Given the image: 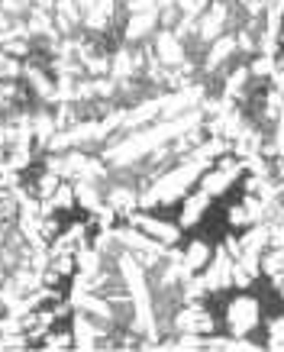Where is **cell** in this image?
<instances>
[{"instance_id": "obj_8", "label": "cell", "mask_w": 284, "mask_h": 352, "mask_svg": "<svg viewBox=\"0 0 284 352\" xmlns=\"http://www.w3.org/2000/svg\"><path fill=\"white\" fill-rule=\"evenodd\" d=\"M110 204H113V207H120V210H129V207L136 204V194L129 191V188H120V191L110 194Z\"/></svg>"}, {"instance_id": "obj_2", "label": "cell", "mask_w": 284, "mask_h": 352, "mask_svg": "<svg viewBox=\"0 0 284 352\" xmlns=\"http://www.w3.org/2000/svg\"><path fill=\"white\" fill-rule=\"evenodd\" d=\"M133 226H136L139 233H146L149 239H155V243H165V245H175L181 239V226L175 223H165V220H158V217H142V214H133Z\"/></svg>"}, {"instance_id": "obj_6", "label": "cell", "mask_w": 284, "mask_h": 352, "mask_svg": "<svg viewBox=\"0 0 284 352\" xmlns=\"http://www.w3.org/2000/svg\"><path fill=\"white\" fill-rule=\"evenodd\" d=\"M158 58L162 62H168V65H178L181 58H184V49H181V43H178V36H171V32H162L158 36Z\"/></svg>"}, {"instance_id": "obj_7", "label": "cell", "mask_w": 284, "mask_h": 352, "mask_svg": "<svg viewBox=\"0 0 284 352\" xmlns=\"http://www.w3.org/2000/svg\"><path fill=\"white\" fill-rule=\"evenodd\" d=\"M49 207H52V210H72L74 207V188L58 184V188L52 191V197H49Z\"/></svg>"}, {"instance_id": "obj_4", "label": "cell", "mask_w": 284, "mask_h": 352, "mask_svg": "<svg viewBox=\"0 0 284 352\" xmlns=\"http://www.w3.org/2000/svg\"><path fill=\"white\" fill-rule=\"evenodd\" d=\"M94 340H97V327L87 320V314H74L72 346H78V349H94Z\"/></svg>"}, {"instance_id": "obj_10", "label": "cell", "mask_w": 284, "mask_h": 352, "mask_svg": "<svg viewBox=\"0 0 284 352\" xmlns=\"http://www.w3.org/2000/svg\"><path fill=\"white\" fill-rule=\"evenodd\" d=\"M43 346L45 349H68L72 346V333H52V336H45Z\"/></svg>"}, {"instance_id": "obj_1", "label": "cell", "mask_w": 284, "mask_h": 352, "mask_svg": "<svg viewBox=\"0 0 284 352\" xmlns=\"http://www.w3.org/2000/svg\"><path fill=\"white\" fill-rule=\"evenodd\" d=\"M226 323H230V330L236 333V336H245V333L259 323V300L249 298V294H239L236 300H230Z\"/></svg>"}, {"instance_id": "obj_12", "label": "cell", "mask_w": 284, "mask_h": 352, "mask_svg": "<svg viewBox=\"0 0 284 352\" xmlns=\"http://www.w3.org/2000/svg\"><path fill=\"white\" fill-rule=\"evenodd\" d=\"M74 3H81V7H87V10L94 7V0H74Z\"/></svg>"}, {"instance_id": "obj_3", "label": "cell", "mask_w": 284, "mask_h": 352, "mask_svg": "<svg viewBox=\"0 0 284 352\" xmlns=\"http://www.w3.org/2000/svg\"><path fill=\"white\" fill-rule=\"evenodd\" d=\"M207 207H210V194H207V191L188 194V201H184V210H181V226L200 223V220H204V214H207Z\"/></svg>"}, {"instance_id": "obj_9", "label": "cell", "mask_w": 284, "mask_h": 352, "mask_svg": "<svg viewBox=\"0 0 284 352\" xmlns=\"http://www.w3.org/2000/svg\"><path fill=\"white\" fill-rule=\"evenodd\" d=\"M58 184H62V182H58V175H55V171H45L43 178H39V197H45V201H49Z\"/></svg>"}, {"instance_id": "obj_5", "label": "cell", "mask_w": 284, "mask_h": 352, "mask_svg": "<svg viewBox=\"0 0 284 352\" xmlns=\"http://www.w3.org/2000/svg\"><path fill=\"white\" fill-rule=\"evenodd\" d=\"M210 245L200 243V239H194V243L188 245V252H184V258H181V265H184V272L188 275H197V272H204L207 268V262H210Z\"/></svg>"}, {"instance_id": "obj_11", "label": "cell", "mask_w": 284, "mask_h": 352, "mask_svg": "<svg viewBox=\"0 0 284 352\" xmlns=\"http://www.w3.org/2000/svg\"><path fill=\"white\" fill-rule=\"evenodd\" d=\"M81 233H85V230H81V226H74V230H72V236H81ZM65 239H68V236H65ZM65 245H68V243H58V252H62Z\"/></svg>"}]
</instances>
